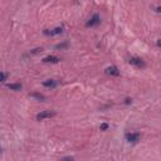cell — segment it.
<instances>
[{"label": "cell", "mask_w": 161, "mask_h": 161, "mask_svg": "<svg viewBox=\"0 0 161 161\" xmlns=\"http://www.w3.org/2000/svg\"><path fill=\"white\" fill-rule=\"evenodd\" d=\"M55 116V112L54 111H43L37 115V121H44V120H48L50 117H54Z\"/></svg>", "instance_id": "obj_1"}, {"label": "cell", "mask_w": 161, "mask_h": 161, "mask_svg": "<svg viewBox=\"0 0 161 161\" xmlns=\"http://www.w3.org/2000/svg\"><path fill=\"white\" fill-rule=\"evenodd\" d=\"M128 63H130L131 65H135V67H145V62L142 61L141 58H138V57H131L130 59H128Z\"/></svg>", "instance_id": "obj_2"}, {"label": "cell", "mask_w": 161, "mask_h": 161, "mask_svg": "<svg viewBox=\"0 0 161 161\" xmlns=\"http://www.w3.org/2000/svg\"><path fill=\"white\" fill-rule=\"evenodd\" d=\"M126 141H128V142H131V144H136L140 141V134H126Z\"/></svg>", "instance_id": "obj_3"}, {"label": "cell", "mask_w": 161, "mask_h": 161, "mask_svg": "<svg viewBox=\"0 0 161 161\" xmlns=\"http://www.w3.org/2000/svg\"><path fill=\"white\" fill-rule=\"evenodd\" d=\"M100 20H101V19H100V15H98V14H94L93 17L87 21V27H94V25L100 24Z\"/></svg>", "instance_id": "obj_4"}, {"label": "cell", "mask_w": 161, "mask_h": 161, "mask_svg": "<svg viewBox=\"0 0 161 161\" xmlns=\"http://www.w3.org/2000/svg\"><path fill=\"white\" fill-rule=\"evenodd\" d=\"M44 63H52V64H55V63H59L61 62V58H58V57L55 55H48L45 57V58L43 59Z\"/></svg>", "instance_id": "obj_5"}, {"label": "cell", "mask_w": 161, "mask_h": 161, "mask_svg": "<svg viewBox=\"0 0 161 161\" xmlns=\"http://www.w3.org/2000/svg\"><path fill=\"white\" fill-rule=\"evenodd\" d=\"M105 72L107 74H110V75H120V71H118V68L117 67H115V65H111V67H107L105 69Z\"/></svg>", "instance_id": "obj_6"}, {"label": "cell", "mask_w": 161, "mask_h": 161, "mask_svg": "<svg viewBox=\"0 0 161 161\" xmlns=\"http://www.w3.org/2000/svg\"><path fill=\"white\" fill-rule=\"evenodd\" d=\"M62 31H63V27H57L52 30H45L44 33L48 34V35H58V34H61Z\"/></svg>", "instance_id": "obj_7"}, {"label": "cell", "mask_w": 161, "mask_h": 161, "mask_svg": "<svg viewBox=\"0 0 161 161\" xmlns=\"http://www.w3.org/2000/svg\"><path fill=\"white\" fill-rule=\"evenodd\" d=\"M57 84H58V82L55 79H47L43 82V86L48 87V88H54V87H57Z\"/></svg>", "instance_id": "obj_8"}, {"label": "cell", "mask_w": 161, "mask_h": 161, "mask_svg": "<svg viewBox=\"0 0 161 161\" xmlns=\"http://www.w3.org/2000/svg\"><path fill=\"white\" fill-rule=\"evenodd\" d=\"M8 88L11 91H20L21 84L20 83H10V84H8Z\"/></svg>", "instance_id": "obj_9"}, {"label": "cell", "mask_w": 161, "mask_h": 161, "mask_svg": "<svg viewBox=\"0 0 161 161\" xmlns=\"http://www.w3.org/2000/svg\"><path fill=\"white\" fill-rule=\"evenodd\" d=\"M31 97H35V98L39 100V101H44V100H45V97H44L43 94H39V93H33V94H31Z\"/></svg>", "instance_id": "obj_10"}, {"label": "cell", "mask_w": 161, "mask_h": 161, "mask_svg": "<svg viewBox=\"0 0 161 161\" xmlns=\"http://www.w3.org/2000/svg\"><path fill=\"white\" fill-rule=\"evenodd\" d=\"M100 128H101V131H105V130L108 128V125H107V124H102V125L100 126Z\"/></svg>", "instance_id": "obj_11"}, {"label": "cell", "mask_w": 161, "mask_h": 161, "mask_svg": "<svg viewBox=\"0 0 161 161\" xmlns=\"http://www.w3.org/2000/svg\"><path fill=\"white\" fill-rule=\"evenodd\" d=\"M6 77H8V74H6L5 72H1V82H5L6 81Z\"/></svg>", "instance_id": "obj_12"}, {"label": "cell", "mask_w": 161, "mask_h": 161, "mask_svg": "<svg viewBox=\"0 0 161 161\" xmlns=\"http://www.w3.org/2000/svg\"><path fill=\"white\" fill-rule=\"evenodd\" d=\"M64 47H67V44H58L57 48H64Z\"/></svg>", "instance_id": "obj_13"}, {"label": "cell", "mask_w": 161, "mask_h": 161, "mask_svg": "<svg viewBox=\"0 0 161 161\" xmlns=\"http://www.w3.org/2000/svg\"><path fill=\"white\" fill-rule=\"evenodd\" d=\"M156 11L159 13V14H161V6H156Z\"/></svg>", "instance_id": "obj_14"}, {"label": "cell", "mask_w": 161, "mask_h": 161, "mask_svg": "<svg viewBox=\"0 0 161 161\" xmlns=\"http://www.w3.org/2000/svg\"><path fill=\"white\" fill-rule=\"evenodd\" d=\"M156 44H157V45H159V47H161V38H160L159 40H157V43H156Z\"/></svg>", "instance_id": "obj_15"}]
</instances>
